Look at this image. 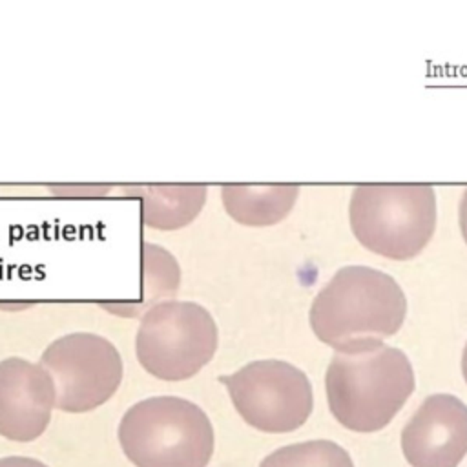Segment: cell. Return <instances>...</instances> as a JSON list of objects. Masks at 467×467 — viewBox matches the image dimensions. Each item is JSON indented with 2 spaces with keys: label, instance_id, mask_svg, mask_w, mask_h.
Masks as SVG:
<instances>
[{
  "label": "cell",
  "instance_id": "obj_11",
  "mask_svg": "<svg viewBox=\"0 0 467 467\" xmlns=\"http://www.w3.org/2000/svg\"><path fill=\"white\" fill-rule=\"evenodd\" d=\"M130 193L140 197L142 221L159 230H175L193 221L206 199L202 184H148L131 186Z\"/></svg>",
  "mask_w": 467,
  "mask_h": 467
},
{
  "label": "cell",
  "instance_id": "obj_14",
  "mask_svg": "<svg viewBox=\"0 0 467 467\" xmlns=\"http://www.w3.org/2000/svg\"><path fill=\"white\" fill-rule=\"evenodd\" d=\"M0 467H47V465L29 456H5V458H0Z\"/></svg>",
  "mask_w": 467,
  "mask_h": 467
},
{
  "label": "cell",
  "instance_id": "obj_6",
  "mask_svg": "<svg viewBox=\"0 0 467 467\" xmlns=\"http://www.w3.org/2000/svg\"><path fill=\"white\" fill-rule=\"evenodd\" d=\"M241 418L263 432H292L310 416L312 385L303 370L281 359H259L221 376Z\"/></svg>",
  "mask_w": 467,
  "mask_h": 467
},
{
  "label": "cell",
  "instance_id": "obj_9",
  "mask_svg": "<svg viewBox=\"0 0 467 467\" xmlns=\"http://www.w3.org/2000/svg\"><path fill=\"white\" fill-rule=\"evenodd\" d=\"M57 392L51 374L24 358L0 361V436L27 443L51 421Z\"/></svg>",
  "mask_w": 467,
  "mask_h": 467
},
{
  "label": "cell",
  "instance_id": "obj_10",
  "mask_svg": "<svg viewBox=\"0 0 467 467\" xmlns=\"http://www.w3.org/2000/svg\"><path fill=\"white\" fill-rule=\"evenodd\" d=\"M296 184H224V210L241 224L266 226L286 217L297 199Z\"/></svg>",
  "mask_w": 467,
  "mask_h": 467
},
{
  "label": "cell",
  "instance_id": "obj_7",
  "mask_svg": "<svg viewBox=\"0 0 467 467\" xmlns=\"http://www.w3.org/2000/svg\"><path fill=\"white\" fill-rule=\"evenodd\" d=\"M53 378L62 412L82 414L104 405L120 387L124 367L117 347L99 334L73 332L47 345L38 361Z\"/></svg>",
  "mask_w": 467,
  "mask_h": 467
},
{
  "label": "cell",
  "instance_id": "obj_4",
  "mask_svg": "<svg viewBox=\"0 0 467 467\" xmlns=\"http://www.w3.org/2000/svg\"><path fill=\"white\" fill-rule=\"evenodd\" d=\"M348 215L365 248L405 261L432 237L436 195L429 184H359L352 192Z\"/></svg>",
  "mask_w": 467,
  "mask_h": 467
},
{
  "label": "cell",
  "instance_id": "obj_2",
  "mask_svg": "<svg viewBox=\"0 0 467 467\" xmlns=\"http://www.w3.org/2000/svg\"><path fill=\"white\" fill-rule=\"evenodd\" d=\"M332 416L356 432L387 427L414 390L409 358L396 347L379 345L361 352H336L327 376Z\"/></svg>",
  "mask_w": 467,
  "mask_h": 467
},
{
  "label": "cell",
  "instance_id": "obj_8",
  "mask_svg": "<svg viewBox=\"0 0 467 467\" xmlns=\"http://www.w3.org/2000/svg\"><path fill=\"white\" fill-rule=\"evenodd\" d=\"M412 467H458L467 454V405L452 394L425 398L401 431Z\"/></svg>",
  "mask_w": 467,
  "mask_h": 467
},
{
  "label": "cell",
  "instance_id": "obj_3",
  "mask_svg": "<svg viewBox=\"0 0 467 467\" xmlns=\"http://www.w3.org/2000/svg\"><path fill=\"white\" fill-rule=\"evenodd\" d=\"M117 436L135 467H206L213 454L210 418L179 396L137 401L120 418Z\"/></svg>",
  "mask_w": 467,
  "mask_h": 467
},
{
  "label": "cell",
  "instance_id": "obj_5",
  "mask_svg": "<svg viewBox=\"0 0 467 467\" xmlns=\"http://www.w3.org/2000/svg\"><path fill=\"white\" fill-rule=\"evenodd\" d=\"M217 325L193 301H161L140 317L135 337L139 363L164 381L195 376L217 350Z\"/></svg>",
  "mask_w": 467,
  "mask_h": 467
},
{
  "label": "cell",
  "instance_id": "obj_1",
  "mask_svg": "<svg viewBox=\"0 0 467 467\" xmlns=\"http://www.w3.org/2000/svg\"><path fill=\"white\" fill-rule=\"evenodd\" d=\"M407 299L389 274L370 266H343L310 306L314 334L337 352L376 348L405 319Z\"/></svg>",
  "mask_w": 467,
  "mask_h": 467
},
{
  "label": "cell",
  "instance_id": "obj_15",
  "mask_svg": "<svg viewBox=\"0 0 467 467\" xmlns=\"http://www.w3.org/2000/svg\"><path fill=\"white\" fill-rule=\"evenodd\" d=\"M460 228H462L463 239L467 243V188H465L462 202H460Z\"/></svg>",
  "mask_w": 467,
  "mask_h": 467
},
{
  "label": "cell",
  "instance_id": "obj_16",
  "mask_svg": "<svg viewBox=\"0 0 467 467\" xmlns=\"http://www.w3.org/2000/svg\"><path fill=\"white\" fill-rule=\"evenodd\" d=\"M462 372H463V378L467 381V345L463 348V356H462Z\"/></svg>",
  "mask_w": 467,
  "mask_h": 467
},
{
  "label": "cell",
  "instance_id": "obj_13",
  "mask_svg": "<svg viewBox=\"0 0 467 467\" xmlns=\"http://www.w3.org/2000/svg\"><path fill=\"white\" fill-rule=\"evenodd\" d=\"M142 281L144 299L155 301L162 296L175 294L179 286L177 261L161 246L142 244Z\"/></svg>",
  "mask_w": 467,
  "mask_h": 467
},
{
  "label": "cell",
  "instance_id": "obj_12",
  "mask_svg": "<svg viewBox=\"0 0 467 467\" xmlns=\"http://www.w3.org/2000/svg\"><path fill=\"white\" fill-rule=\"evenodd\" d=\"M259 467H354L350 454L328 440L285 445L268 454Z\"/></svg>",
  "mask_w": 467,
  "mask_h": 467
}]
</instances>
